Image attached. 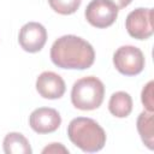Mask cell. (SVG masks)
I'll return each instance as SVG.
<instances>
[{
	"label": "cell",
	"mask_w": 154,
	"mask_h": 154,
	"mask_svg": "<svg viewBox=\"0 0 154 154\" xmlns=\"http://www.w3.org/2000/svg\"><path fill=\"white\" fill-rule=\"evenodd\" d=\"M82 0H48L51 8L59 14H72L75 13L79 6Z\"/></svg>",
	"instance_id": "13"
},
{
	"label": "cell",
	"mask_w": 154,
	"mask_h": 154,
	"mask_svg": "<svg viewBox=\"0 0 154 154\" xmlns=\"http://www.w3.org/2000/svg\"><path fill=\"white\" fill-rule=\"evenodd\" d=\"M128 34L136 40H147L153 32V8L138 7L131 11L125 19Z\"/></svg>",
	"instance_id": "6"
},
{
	"label": "cell",
	"mask_w": 154,
	"mask_h": 154,
	"mask_svg": "<svg viewBox=\"0 0 154 154\" xmlns=\"http://www.w3.org/2000/svg\"><path fill=\"white\" fill-rule=\"evenodd\" d=\"M61 124L59 112L51 107H38L29 117L30 128L37 134H51L58 130Z\"/></svg>",
	"instance_id": "8"
},
{
	"label": "cell",
	"mask_w": 154,
	"mask_h": 154,
	"mask_svg": "<svg viewBox=\"0 0 154 154\" xmlns=\"http://www.w3.org/2000/svg\"><path fill=\"white\" fill-rule=\"evenodd\" d=\"M6 154H31L32 149L28 138L20 132H8L2 142Z\"/></svg>",
	"instance_id": "12"
},
{
	"label": "cell",
	"mask_w": 154,
	"mask_h": 154,
	"mask_svg": "<svg viewBox=\"0 0 154 154\" xmlns=\"http://www.w3.org/2000/svg\"><path fill=\"white\" fill-rule=\"evenodd\" d=\"M114 67L124 76H136L144 69V55L135 46L125 45L119 47L113 54Z\"/></svg>",
	"instance_id": "4"
},
{
	"label": "cell",
	"mask_w": 154,
	"mask_h": 154,
	"mask_svg": "<svg viewBox=\"0 0 154 154\" xmlns=\"http://www.w3.org/2000/svg\"><path fill=\"white\" fill-rule=\"evenodd\" d=\"M111 1L117 6L118 10H122V8L126 7V6H129L132 0H111Z\"/></svg>",
	"instance_id": "16"
},
{
	"label": "cell",
	"mask_w": 154,
	"mask_h": 154,
	"mask_svg": "<svg viewBox=\"0 0 154 154\" xmlns=\"http://www.w3.org/2000/svg\"><path fill=\"white\" fill-rule=\"evenodd\" d=\"M137 131L141 136L142 142L150 150L154 149V119L153 112L143 111L137 117Z\"/></svg>",
	"instance_id": "11"
},
{
	"label": "cell",
	"mask_w": 154,
	"mask_h": 154,
	"mask_svg": "<svg viewBox=\"0 0 154 154\" xmlns=\"http://www.w3.org/2000/svg\"><path fill=\"white\" fill-rule=\"evenodd\" d=\"M108 109L117 118H126L132 111V97L126 91H116L109 97Z\"/></svg>",
	"instance_id": "10"
},
{
	"label": "cell",
	"mask_w": 154,
	"mask_h": 154,
	"mask_svg": "<svg viewBox=\"0 0 154 154\" xmlns=\"http://www.w3.org/2000/svg\"><path fill=\"white\" fill-rule=\"evenodd\" d=\"M118 8L111 0H91L84 11L87 22L99 29L111 26L117 17Z\"/></svg>",
	"instance_id": "5"
},
{
	"label": "cell",
	"mask_w": 154,
	"mask_h": 154,
	"mask_svg": "<svg viewBox=\"0 0 154 154\" xmlns=\"http://www.w3.org/2000/svg\"><path fill=\"white\" fill-rule=\"evenodd\" d=\"M70 141L85 153L101 150L106 144V132L97 122L87 117L73 118L67 126Z\"/></svg>",
	"instance_id": "2"
},
{
	"label": "cell",
	"mask_w": 154,
	"mask_h": 154,
	"mask_svg": "<svg viewBox=\"0 0 154 154\" xmlns=\"http://www.w3.org/2000/svg\"><path fill=\"white\" fill-rule=\"evenodd\" d=\"M51 60L60 69L85 70L94 64L95 51L84 38L76 35H64L53 42Z\"/></svg>",
	"instance_id": "1"
},
{
	"label": "cell",
	"mask_w": 154,
	"mask_h": 154,
	"mask_svg": "<svg viewBox=\"0 0 154 154\" xmlns=\"http://www.w3.org/2000/svg\"><path fill=\"white\" fill-rule=\"evenodd\" d=\"M153 87H154V82L149 81L142 89L141 93V101L146 108V111L148 112H153L154 111V100H153Z\"/></svg>",
	"instance_id": "14"
},
{
	"label": "cell",
	"mask_w": 154,
	"mask_h": 154,
	"mask_svg": "<svg viewBox=\"0 0 154 154\" xmlns=\"http://www.w3.org/2000/svg\"><path fill=\"white\" fill-rule=\"evenodd\" d=\"M47 41L46 28L37 22H29L22 26L18 35L20 47L29 53L40 52Z\"/></svg>",
	"instance_id": "7"
},
{
	"label": "cell",
	"mask_w": 154,
	"mask_h": 154,
	"mask_svg": "<svg viewBox=\"0 0 154 154\" xmlns=\"http://www.w3.org/2000/svg\"><path fill=\"white\" fill-rule=\"evenodd\" d=\"M36 90L42 97L55 100L64 95L66 85L60 75L53 71H45L36 79Z\"/></svg>",
	"instance_id": "9"
},
{
	"label": "cell",
	"mask_w": 154,
	"mask_h": 154,
	"mask_svg": "<svg viewBox=\"0 0 154 154\" xmlns=\"http://www.w3.org/2000/svg\"><path fill=\"white\" fill-rule=\"evenodd\" d=\"M105 96V85L95 76L77 79L71 89L72 105L82 111H93L101 106Z\"/></svg>",
	"instance_id": "3"
},
{
	"label": "cell",
	"mask_w": 154,
	"mask_h": 154,
	"mask_svg": "<svg viewBox=\"0 0 154 154\" xmlns=\"http://www.w3.org/2000/svg\"><path fill=\"white\" fill-rule=\"evenodd\" d=\"M42 153L43 154H47V153H69V149L65 148L61 143H51L49 146H47L42 149Z\"/></svg>",
	"instance_id": "15"
}]
</instances>
